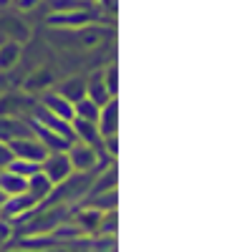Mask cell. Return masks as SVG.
Instances as JSON below:
<instances>
[{
    "mask_svg": "<svg viewBox=\"0 0 242 252\" xmlns=\"http://www.w3.org/2000/svg\"><path fill=\"white\" fill-rule=\"evenodd\" d=\"M101 119V136H116V124H119V106L116 101L104 103V109L98 111Z\"/></svg>",
    "mask_w": 242,
    "mask_h": 252,
    "instance_id": "cell-5",
    "label": "cell"
},
{
    "mask_svg": "<svg viewBox=\"0 0 242 252\" xmlns=\"http://www.w3.org/2000/svg\"><path fill=\"white\" fill-rule=\"evenodd\" d=\"M66 157L71 161V169H76V172H89L91 166H96V159H98L96 149L89 144H73Z\"/></svg>",
    "mask_w": 242,
    "mask_h": 252,
    "instance_id": "cell-3",
    "label": "cell"
},
{
    "mask_svg": "<svg viewBox=\"0 0 242 252\" xmlns=\"http://www.w3.org/2000/svg\"><path fill=\"white\" fill-rule=\"evenodd\" d=\"M23 106H26V101H23V98H15V96L0 98V114H5V116H10V119H13L15 111H20Z\"/></svg>",
    "mask_w": 242,
    "mask_h": 252,
    "instance_id": "cell-15",
    "label": "cell"
},
{
    "mask_svg": "<svg viewBox=\"0 0 242 252\" xmlns=\"http://www.w3.org/2000/svg\"><path fill=\"white\" fill-rule=\"evenodd\" d=\"M86 98H91L96 106L101 109L104 103L111 101V94L106 91V83H104V76H96L91 83H86Z\"/></svg>",
    "mask_w": 242,
    "mask_h": 252,
    "instance_id": "cell-9",
    "label": "cell"
},
{
    "mask_svg": "<svg viewBox=\"0 0 242 252\" xmlns=\"http://www.w3.org/2000/svg\"><path fill=\"white\" fill-rule=\"evenodd\" d=\"M48 23L51 26H86L89 23V13L86 10H60V13H53L48 18Z\"/></svg>",
    "mask_w": 242,
    "mask_h": 252,
    "instance_id": "cell-7",
    "label": "cell"
},
{
    "mask_svg": "<svg viewBox=\"0 0 242 252\" xmlns=\"http://www.w3.org/2000/svg\"><path fill=\"white\" fill-rule=\"evenodd\" d=\"M71 161L63 152H53L40 161V174H43L51 184H63L71 177Z\"/></svg>",
    "mask_w": 242,
    "mask_h": 252,
    "instance_id": "cell-1",
    "label": "cell"
},
{
    "mask_svg": "<svg viewBox=\"0 0 242 252\" xmlns=\"http://www.w3.org/2000/svg\"><path fill=\"white\" fill-rule=\"evenodd\" d=\"M26 184H28V179L18 177V174L10 172V169H5L3 174H0V192H3L5 197H18V194H23V192H26Z\"/></svg>",
    "mask_w": 242,
    "mask_h": 252,
    "instance_id": "cell-6",
    "label": "cell"
},
{
    "mask_svg": "<svg viewBox=\"0 0 242 252\" xmlns=\"http://www.w3.org/2000/svg\"><path fill=\"white\" fill-rule=\"evenodd\" d=\"M46 111L48 114H53L56 119H60V121H73V103H68L63 96H48L46 98Z\"/></svg>",
    "mask_w": 242,
    "mask_h": 252,
    "instance_id": "cell-8",
    "label": "cell"
},
{
    "mask_svg": "<svg viewBox=\"0 0 242 252\" xmlns=\"http://www.w3.org/2000/svg\"><path fill=\"white\" fill-rule=\"evenodd\" d=\"M13 161V152H10V146L0 141V169H5V166Z\"/></svg>",
    "mask_w": 242,
    "mask_h": 252,
    "instance_id": "cell-17",
    "label": "cell"
},
{
    "mask_svg": "<svg viewBox=\"0 0 242 252\" xmlns=\"http://www.w3.org/2000/svg\"><path fill=\"white\" fill-rule=\"evenodd\" d=\"M58 96H63L68 103H76V101H81V98H86V81H84V78H71V81H66Z\"/></svg>",
    "mask_w": 242,
    "mask_h": 252,
    "instance_id": "cell-11",
    "label": "cell"
},
{
    "mask_svg": "<svg viewBox=\"0 0 242 252\" xmlns=\"http://www.w3.org/2000/svg\"><path fill=\"white\" fill-rule=\"evenodd\" d=\"M26 136H33V131L26 129L23 124L10 119V116H5V119L0 116V141H3V144H13V141L26 139Z\"/></svg>",
    "mask_w": 242,
    "mask_h": 252,
    "instance_id": "cell-4",
    "label": "cell"
},
{
    "mask_svg": "<svg viewBox=\"0 0 242 252\" xmlns=\"http://www.w3.org/2000/svg\"><path fill=\"white\" fill-rule=\"evenodd\" d=\"M0 204H3V192H0Z\"/></svg>",
    "mask_w": 242,
    "mask_h": 252,
    "instance_id": "cell-20",
    "label": "cell"
},
{
    "mask_svg": "<svg viewBox=\"0 0 242 252\" xmlns=\"http://www.w3.org/2000/svg\"><path fill=\"white\" fill-rule=\"evenodd\" d=\"M20 58V46L18 43H3L0 46V71H10Z\"/></svg>",
    "mask_w": 242,
    "mask_h": 252,
    "instance_id": "cell-13",
    "label": "cell"
},
{
    "mask_svg": "<svg viewBox=\"0 0 242 252\" xmlns=\"http://www.w3.org/2000/svg\"><path fill=\"white\" fill-rule=\"evenodd\" d=\"M116 78H119V68L116 66H109V71L104 73V83H106V91L111 96L116 94Z\"/></svg>",
    "mask_w": 242,
    "mask_h": 252,
    "instance_id": "cell-16",
    "label": "cell"
},
{
    "mask_svg": "<svg viewBox=\"0 0 242 252\" xmlns=\"http://www.w3.org/2000/svg\"><path fill=\"white\" fill-rule=\"evenodd\" d=\"M98 106L91 101V98H81L73 103V119H84V121H98Z\"/></svg>",
    "mask_w": 242,
    "mask_h": 252,
    "instance_id": "cell-12",
    "label": "cell"
},
{
    "mask_svg": "<svg viewBox=\"0 0 242 252\" xmlns=\"http://www.w3.org/2000/svg\"><path fill=\"white\" fill-rule=\"evenodd\" d=\"M51 81H53V73H51L48 68H38V71L26 81V91H40V89L51 86Z\"/></svg>",
    "mask_w": 242,
    "mask_h": 252,
    "instance_id": "cell-14",
    "label": "cell"
},
{
    "mask_svg": "<svg viewBox=\"0 0 242 252\" xmlns=\"http://www.w3.org/2000/svg\"><path fill=\"white\" fill-rule=\"evenodd\" d=\"M73 131L78 134L81 141H86L89 146H96L98 139H101V131L96 129V124L93 121H84V119H76L73 121Z\"/></svg>",
    "mask_w": 242,
    "mask_h": 252,
    "instance_id": "cell-10",
    "label": "cell"
},
{
    "mask_svg": "<svg viewBox=\"0 0 242 252\" xmlns=\"http://www.w3.org/2000/svg\"><path fill=\"white\" fill-rule=\"evenodd\" d=\"M8 146H10V152H13V159H18V161L40 164V161L48 157V149H46V146L40 144L38 139H33V136L18 139V141H13V144H8Z\"/></svg>",
    "mask_w": 242,
    "mask_h": 252,
    "instance_id": "cell-2",
    "label": "cell"
},
{
    "mask_svg": "<svg viewBox=\"0 0 242 252\" xmlns=\"http://www.w3.org/2000/svg\"><path fill=\"white\" fill-rule=\"evenodd\" d=\"M3 5H8V0H0V8H3Z\"/></svg>",
    "mask_w": 242,
    "mask_h": 252,
    "instance_id": "cell-19",
    "label": "cell"
},
{
    "mask_svg": "<svg viewBox=\"0 0 242 252\" xmlns=\"http://www.w3.org/2000/svg\"><path fill=\"white\" fill-rule=\"evenodd\" d=\"M18 5L23 8V10H28V8H33V5H38V0H18Z\"/></svg>",
    "mask_w": 242,
    "mask_h": 252,
    "instance_id": "cell-18",
    "label": "cell"
}]
</instances>
